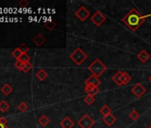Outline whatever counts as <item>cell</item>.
<instances>
[{
  "instance_id": "obj_1",
  "label": "cell",
  "mask_w": 151,
  "mask_h": 128,
  "mask_svg": "<svg viewBox=\"0 0 151 128\" xmlns=\"http://www.w3.org/2000/svg\"><path fill=\"white\" fill-rule=\"evenodd\" d=\"M147 17H151V14L142 15L136 8H132L129 13L122 19V22L132 31H136L146 22V19Z\"/></svg>"
},
{
  "instance_id": "obj_2",
  "label": "cell",
  "mask_w": 151,
  "mask_h": 128,
  "mask_svg": "<svg viewBox=\"0 0 151 128\" xmlns=\"http://www.w3.org/2000/svg\"><path fill=\"white\" fill-rule=\"evenodd\" d=\"M88 70L92 73V75L96 76L100 78L102 74L105 73L107 70V67L105 64L100 60V59H95L90 65L88 66Z\"/></svg>"
},
{
  "instance_id": "obj_3",
  "label": "cell",
  "mask_w": 151,
  "mask_h": 128,
  "mask_svg": "<svg viewBox=\"0 0 151 128\" xmlns=\"http://www.w3.org/2000/svg\"><path fill=\"white\" fill-rule=\"evenodd\" d=\"M69 57L72 60V61H74L78 66H80L81 64L87 59L88 55L82 50V48L78 47L70 54Z\"/></svg>"
},
{
  "instance_id": "obj_4",
  "label": "cell",
  "mask_w": 151,
  "mask_h": 128,
  "mask_svg": "<svg viewBox=\"0 0 151 128\" xmlns=\"http://www.w3.org/2000/svg\"><path fill=\"white\" fill-rule=\"evenodd\" d=\"M78 124L80 126V128H92L95 124V121L88 114H85L78 121Z\"/></svg>"
},
{
  "instance_id": "obj_5",
  "label": "cell",
  "mask_w": 151,
  "mask_h": 128,
  "mask_svg": "<svg viewBox=\"0 0 151 128\" xmlns=\"http://www.w3.org/2000/svg\"><path fill=\"white\" fill-rule=\"evenodd\" d=\"M106 16L101 12V11H96L92 16H91V21L92 22L96 25L97 27L102 25L104 23V22L106 21Z\"/></svg>"
},
{
  "instance_id": "obj_6",
  "label": "cell",
  "mask_w": 151,
  "mask_h": 128,
  "mask_svg": "<svg viewBox=\"0 0 151 128\" xmlns=\"http://www.w3.org/2000/svg\"><path fill=\"white\" fill-rule=\"evenodd\" d=\"M131 92L132 93V94L134 96H136L137 98H141L147 92L145 86L140 84V83H137L135 86H133L131 89Z\"/></svg>"
},
{
  "instance_id": "obj_7",
  "label": "cell",
  "mask_w": 151,
  "mask_h": 128,
  "mask_svg": "<svg viewBox=\"0 0 151 128\" xmlns=\"http://www.w3.org/2000/svg\"><path fill=\"white\" fill-rule=\"evenodd\" d=\"M75 15L81 22H85V21H86L87 18H89L91 16V13L89 12L88 9H86V7L81 6V7H79V9L77 12L75 13Z\"/></svg>"
},
{
  "instance_id": "obj_8",
  "label": "cell",
  "mask_w": 151,
  "mask_h": 128,
  "mask_svg": "<svg viewBox=\"0 0 151 128\" xmlns=\"http://www.w3.org/2000/svg\"><path fill=\"white\" fill-rule=\"evenodd\" d=\"M14 66H15V68H17L18 70H22V72L27 73V72H29V71L33 68V64L30 63V61H29V62H27V63H22V62L16 60V62L14 63Z\"/></svg>"
},
{
  "instance_id": "obj_9",
  "label": "cell",
  "mask_w": 151,
  "mask_h": 128,
  "mask_svg": "<svg viewBox=\"0 0 151 128\" xmlns=\"http://www.w3.org/2000/svg\"><path fill=\"white\" fill-rule=\"evenodd\" d=\"M86 85H89V86H96V87H99L101 85V79L96 77V76H93V75H91L85 82Z\"/></svg>"
},
{
  "instance_id": "obj_10",
  "label": "cell",
  "mask_w": 151,
  "mask_h": 128,
  "mask_svg": "<svg viewBox=\"0 0 151 128\" xmlns=\"http://www.w3.org/2000/svg\"><path fill=\"white\" fill-rule=\"evenodd\" d=\"M84 90L87 93V95H93V96H95L100 92V88L99 87L93 86H89V85H86Z\"/></svg>"
},
{
  "instance_id": "obj_11",
  "label": "cell",
  "mask_w": 151,
  "mask_h": 128,
  "mask_svg": "<svg viewBox=\"0 0 151 128\" xmlns=\"http://www.w3.org/2000/svg\"><path fill=\"white\" fill-rule=\"evenodd\" d=\"M74 124H75L74 121H72V119H70L69 116H65L60 122V125L61 128H72Z\"/></svg>"
},
{
  "instance_id": "obj_12",
  "label": "cell",
  "mask_w": 151,
  "mask_h": 128,
  "mask_svg": "<svg viewBox=\"0 0 151 128\" xmlns=\"http://www.w3.org/2000/svg\"><path fill=\"white\" fill-rule=\"evenodd\" d=\"M102 121L103 123L108 125V126H111L116 121V117L113 115V114H109L108 116H105L102 117Z\"/></svg>"
},
{
  "instance_id": "obj_13",
  "label": "cell",
  "mask_w": 151,
  "mask_h": 128,
  "mask_svg": "<svg viewBox=\"0 0 151 128\" xmlns=\"http://www.w3.org/2000/svg\"><path fill=\"white\" fill-rule=\"evenodd\" d=\"M33 43L37 45V46H42L45 43V38L42 34H37L33 39H32Z\"/></svg>"
},
{
  "instance_id": "obj_14",
  "label": "cell",
  "mask_w": 151,
  "mask_h": 128,
  "mask_svg": "<svg viewBox=\"0 0 151 128\" xmlns=\"http://www.w3.org/2000/svg\"><path fill=\"white\" fill-rule=\"evenodd\" d=\"M137 58L139 60H140L142 63H145L148 60V59L150 58L149 53L146 51V50H141L138 54H137Z\"/></svg>"
},
{
  "instance_id": "obj_15",
  "label": "cell",
  "mask_w": 151,
  "mask_h": 128,
  "mask_svg": "<svg viewBox=\"0 0 151 128\" xmlns=\"http://www.w3.org/2000/svg\"><path fill=\"white\" fill-rule=\"evenodd\" d=\"M36 77H37V78L39 81H45V80L47 78V77H48V73H47V71L45 70L44 69H40V70H38L37 71Z\"/></svg>"
},
{
  "instance_id": "obj_16",
  "label": "cell",
  "mask_w": 151,
  "mask_h": 128,
  "mask_svg": "<svg viewBox=\"0 0 151 128\" xmlns=\"http://www.w3.org/2000/svg\"><path fill=\"white\" fill-rule=\"evenodd\" d=\"M122 73L123 71L119 70L117 71L113 77H112V80L118 86H122L123 84H122Z\"/></svg>"
},
{
  "instance_id": "obj_17",
  "label": "cell",
  "mask_w": 151,
  "mask_h": 128,
  "mask_svg": "<svg viewBox=\"0 0 151 128\" xmlns=\"http://www.w3.org/2000/svg\"><path fill=\"white\" fill-rule=\"evenodd\" d=\"M1 93H3V94H5L6 96H7V95H9L12 92H13V87H12V86H10L9 84H5L2 87H1Z\"/></svg>"
},
{
  "instance_id": "obj_18",
  "label": "cell",
  "mask_w": 151,
  "mask_h": 128,
  "mask_svg": "<svg viewBox=\"0 0 151 128\" xmlns=\"http://www.w3.org/2000/svg\"><path fill=\"white\" fill-rule=\"evenodd\" d=\"M100 113H101L103 116H108V115H109V114H112V109H111V108L109 107L108 105H103V106L101 108V109H100Z\"/></svg>"
},
{
  "instance_id": "obj_19",
  "label": "cell",
  "mask_w": 151,
  "mask_h": 128,
  "mask_svg": "<svg viewBox=\"0 0 151 128\" xmlns=\"http://www.w3.org/2000/svg\"><path fill=\"white\" fill-rule=\"evenodd\" d=\"M131 79H132L131 76L127 72L123 71V73H122V84H123V86L127 85L131 81Z\"/></svg>"
},
{
  "instance_id": "obj_20",
  "label": "cell",
  "mask_w": 151,
  "mask_h": 128,
  "mask_svg": "<svg viewBox=\"0 0 151 128\" xmlns=\"http://www.w3.org/2000/svg\"><path fill=\"white\" fill-rule=\"evenodd\" d=\"M49 122H50V119H49L48 116H45V115H42V116L39 117V119H38V123H39L42 126H46V125L49 124Z\"/></svg>"
},
{
  "instance_id": "obj_21",
  "label": "cell",
  "mask_w": 151,
  "mask_h": 128,
  "mask_svg": "<svg viewBox=\"0 0 151 128\" xmlns=\"http://www.w3.org/2000/svg\"><path fill=\"white\" fill-rule=\"evenodd\" d=\"M10 108V105L6 101H0V111L5 113Z\"/></svg>"
},
{
  "instance_id": "obj_22",
  "label": "cell",
  "mask_w": 151,
  "mask_h": 128,
  "mask_svg": "<svg viewBox=\"0 0 151 128\" xmlns=\"http://www.w3.org/2000/svg\"><path fill=\"white\" fill-rule=\"evenodd\" d=\"M45 27L49 30V31H52L54 29V28L56 27V22H53V21H49V22H45Z\"/></svg>"
},
{
  "instance_id": "obj_23",
  "label": "cell",
  "mask_w": 151,
  "mask_h": 128,
  "mask_svg": "<svg viewBox=\"0 0 151 128\" xmlns=\"http://www.w3.org/2000/svg\"><path fill=\"white\" fill-rule=\"evenodd\" d=\"M129 117L133 120V121H136L137 119L139 118V113L136 110V109H132L130 113H129Z\"/></svg>"
},
{
  "instance_id": "obj_24",
  "label": "cell",
  "mask_w": 151,
  "mask_h": 128,
  "mask_svg": "<svg viewBox=\"0 0 151 128\" xmlns=\"http://www.w3.org/2000/svg\"><path fill=\"white\" fill-rule=\"evenodd\" d=\"M84 101L87 104V105H92L94 103L95 101V96L93 95H86L84 99Z\"/></svg>"
},
{
  "instance_id": "obj_25",
  "label": "cell",
  "mask_w": 151,
  "mask_h": 128,
  "mask_svg": "<svg viewBox=\"0 0 151 128\" xmlns=\"http://www.w3.org/2000/svg\"><path fill=\"white\" fill-rule=\"evenodd\" d=\"M22 54H23V53L22 52V51L20 50V48H19V47L15 48V49L13 51V52H12V55H13V57H14V58L16 59V60H19Z\"/></svg>"
},
{
  "instance_id": "obj_26",
  "label": "cell",
  "mask_w": 151,
  "mask_h": 128,
  "mask_svg": "<svg viewBox=\"0 0 151 128\" xmlns=\"http://www.w3.org/2000/svg\"><path fill=\"white\" fill-rule=\"evenodd\" d=\"M17 60L20 61V62H22V63H27V62H29L30 57H29V55H28L27 53H23V54L21 56V58H20L19 60Z\"/></svg>"
},
{
  "instance_id": "obj_27",
  "label": "cell",
  "mask_w": 151,
  "mask_h": 128,
  "mask_svg": "<svg viewBox=\"0 0 151 128\" xmlns=\"http://www.w3.org/2000/svg\"><path fill=\"white\" fill-rule=\"evenodd\" d=\"M18 109L21 111V112H25L28 109H29V106L26 102H21L19 105H18Z\"/></svg>"
},
{
  "instance_id": "obj_28",
  "label": "cell",
  "mask_w": 151,
  "mask_h": 128,
  "mask_svg": "<svg viewBox=\"0 0 151 128\" xmlns=\"http://www.w3.org/2000/svg\"><path fill=\"white\" fill-rule=\"evenodd\" d=\"M7 119L4 116H1L0 117V128H8L7 125Z\"/></svg>"
},
{
  "instance_id": "obj_29",
  "label": "cell",
  "mask_w": 151,
  "mask_h": 128,
  "mask_svg": "<svg viewBox=\"0 0 151 128\" xmlns=\"http://www.w3.org/2000/svg\"><path fill=\"white\" fill-rule=\"evenodd\" d=\"M19 48H20V50L22 51V53H27V52H29V48L25 44H22V45L19 46Z\"/></svg>"
},
{
  "instance_id": "obj_30",
  "label": "cell",
  "mask_w": 151,
  "mask_h": 128,
  "mask_svg": "<svg viewBox=\"0 0 151 128\" xmlns=\"http://www.w3.org/2000/svg\"><path fill=\"white\" fill-rule=\"evenodd\" d=\"M19 6L21 7H27L29 6V1L28 0H21V1L19 2Z\"/></svg>"
},
{
  "instance_id": "obj_31",
  "label": "cell",
  "mask_w": 151,
  "mask_h": 128,
  "mask_svg": "<svg viewBox=\"0 0 151 128\" xmlns=\"http://www.w3.org/2000/svg\"><path fill=\"white\" fill-rule=\"evenodd\" d=\"M148 80H149V81H150V82H151V76H150V77H149V78H148Z\"/></svg>"
},
{
  "instance_id": "obj_32",
  "label": "cell",
  "mask_w": 151,
  "mask_h": 128,
  "mask_svg": "<svg viewBox=\"0 0 151 128\" xmlns=\"http://www.w3.org/2000/svg\"><path fill=\"white\" fill-rule=\"evenodd\" d=\"M147 128H151V124H150V125H149V126H148Z\"/></svg>"
},
{
  "instance_id": "obj_33",
  "label": "cell",
  "mask_w": 151,
  "mask_h": 128,
  "mask_svg": "<svg viewBox=\"0 0 151 128\" xmlns=\"http://www.w3.org/2000/svg\"><path fill=\"white\" fill-rule=\"evenodd\" d=\"M116 128H117V127H116Z\"/></svg>"
}]
</instances>
